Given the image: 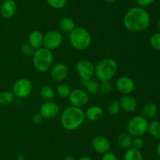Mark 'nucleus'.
<instances>
[{"mask_svg": "<svg viewBox=\"0 0 160 160\" xmlns=\"http://www.w3.org/2000/svg\"><path fill=\"white\" fill-rule=\"evenodd\" d=\"M148 132L152 137L159 139L160 138V122L157 120L152 121L148 123Z\"/></svg>", "mask_w": 160, "mask_h": 160, "instance_id": "26", "label": "nucleus"}, {"mask_svg": "<svg viewBox=\"0 0 160 160\" xmlns=\"http://www.w3.org/2000/svg\"><path fill=\"white\" fill-rule=\"evenodd\" d=\"M144 146V141L142 138V136H136V137H133L132 141V147L134 148L138 149V150H141Z\"/></svg>", "mask_w": 160, "mask_h": 160, "instance_id": "33", "label": "nucleus"}, {"mask_svg": "<svg viewBox=\"0 0 160 160\" xmlns=\"http://www.w3.org/2000/svg\"><path fill=\"white\" fill-rule=\"evenodd\" d=\"M75 28V22L71 17H63L59 21V28L62 32L70 34Z\"/></svg>", "mask_w": 160, "mask_h": 160, "instance_id": "20", "label": "nucleus"}, {"mask_svg": "<svg viewBox=\"0 0 160 160\" xmlns=\"http://www.w3.org/2000/svg\"><path fill=\"white\" fill-rule=\"evenodd\" d=\"M44 34L39 30H34L28 36V43L32 45L35 50L43 47Z\"/></svg>", "mask_w": 160, "mask_h": 160, "instance_id": "18", "label": "nucleus"}, {"mask_svg": "<svg viewBox=\"0 0 160 160\" xmlns=\"http://www.w3.org/2000/svg\"><path fill=\"white\" fill-rule=\"evenodd\" d=\"M15 100V96L12 91L4 90L0 92V105L9 106Z\"/></svg>", "mask_w": 160, "mask_h": 160, "instance_id": "24", "label": "nucleus"}, {"mask_svg": "<svg viewBox=\"0 0 160 160\" xmlns=\"http://www.w3.org/2000/svg\"><path fill=\"white\" fill-rule=\"evenodd\" d=\"M116 88L120 93L123 95L131 94L135 89V83L128 76H120L115 83Z\"/></svg>", "mask_w": 160, "mask_h": 160, "instance_id": "11", "label": "nucleus"}, {"mask_svg": "<svg viewBox=\"0 0 160 160\" xmlns=\"http://www.w3.org/2000/svg\"><path fill=\"white\" fill-rule=\"evenodd\" d=\"M62 39L61 32L56 30H50L44 34L43 47L52 51L62 45Z\"/></svg>", "mask_w": 160, "mask_h": 160, "instance_id": "9", "label": "nucleus"}, {"mask_svg": "<svg viewBox=\"0 0 160 160\" xmlns=\"http://www.w3.org/2000/svg\"><path fill=\"white\" fill-rule=\"evenodd\" d=\"M156 152H157L158 155L160 157V143L157 145V147H156Z\"/></svg>", "mask_w": 160, "mask_h": 160, "instance_id": "39", "label": "nucleus"}, {"mask_svg": "<svg viewBox=\"0 0 160 160\" xmlns=\"http://www.w3.org/2000/svg\"><path fill=\"white\" fill-rule=\"evenodd\" d=\"M158 28H159V32H160V20H159V24H158Z\"/></svg>", "mask_w": 160, "mask_h": 160, "instance_id": "42", "label": "nucleus"}, {"mask_svg": "<svg viewBox=\"0 0 160 160\" xmlns=\"http://www.w3.org/2000/svg\"><path fill=\"white\" fill-rule=\"evenodd\" d=\"M35 50V49H34L32 45H30L28 42V43H23V45H21V46H20V52H21V53L23 56H32L33 55H34Z\"/></svg>", "mask_w": 160, "mask_h": 160, "instance_id": "32", "label": "nucleus"}, {"mask_svg": "<svg viewBox=\"0 0 160 160\" xmlns=\"http://www.w3.org/2000/svg\"><path fill=\"white\" fill-rule=\"evenodd\" d=\"M120 104L122 109H123L127 112H134L137 109V100L131 94L123 95L120 99Z\"/></svg>", "mask_w": 160, "mask_h": 160, "instance_id": "16", "label": "nucleus"}, {"mask_svg": "<svg viewBox=\"0 0 160 160\" xmlns=\"http://www.w3.org/2000/svg\"><path fill=\"white\" fill-rule=\"evenodd\" d=\"M76 70L81 81L88 80L95 76V65L89 60H80L77 63Z\"/></svg>", "mask_w": 160, "mask_h": 160, "instance_id": "8", "label": "nucleus"}, {"mask_svg": "<svg viewBox=\"0 0 160 160\" xmlns=\"http://www.w3.org/2000/svg\"><path fill=\"white\" fill-rule=\"evenodd\" d=\"M123 25L130 31L141 32L149 27L151 17L144 7L134 6L125 13L123 19Z\"/></svg>", "mask_w": 160, "mask_h": 160, "instance_id": "1", "label": "nucleus"}, {"mask_svg": "<svg viewBox=\"0 0 160 160\" xmlns=\"http://www.w3.org/2000/svg\"><path fill=\"white\" fill-rule=\"evenodd\" d=\"M68 99L72 106L82 108L88 103L89 95L84 89H75L71 90Z\"/></svg>", "mask_w": 160, "mask_h": 160, "instance_id": "10", "label": "nucleus"}, {"mask_svg": "<svg viewBox=\"0 0 160 160\" xmlns=\"http://www.w3.org/2000/svg\"><path fill=\"white\" fill-rule=\"evenodd\" d=\"M46 2L52 9H61L67 6L68 0H46Z\"/></svg>", "mask_w": 160, "mask_h": 160, "instance_id": "28", "label": "nucleus"}, {"mask_svg": "<svg viewBox=\"0 0 160 160\" xmlns=\"http://www.w3.org/2000/svg\"><path fill=\"white\" fill-rule=\"evenodd\" d=\"M104 1L106 2V3H114L116 0H104Z\"/></svg>", "mask_w": 160, "mask_h": 160, "instance_id": "41", "label": "nucleus"}, {"mask_svg": "<svg viewBox=\"0 0 160 160\" xmlns=\"http://www.w3.org/2000/svg\"><path fill=\"white\" fill-rule=\"evenodd\" d=\"M85 113L82 108L69 106L61 114L60 123L62 128L68 131H73L79 128L85 120Z\"/></svg>", "mask_w": 160, "mask_h": 160, "instance_id": "2", "label": "nucleus"}, {"mask_svg": "<svg viewBox=\"0 0 160 160\" xmlns=\"http://www.w3.org/2000/svg\"><path fill=\"white\" fill-rule=\"evenodd\" d=\"M120 110H121V106H120V101L117 100H114L109 103V106H108V111L112 115H117L120 113Z\"/></svg>", "mask_w": 160, "mask_h": 160, "instance_id": "31", "label": "nucleus"}, {"mask_svg": "<svg viewBox=\"0 0 160 160\" xmlns=\"http://www.w3.org/2000/svg\"><path fill=\"white\" fill-rule=\"evenodd\" d=\"M148 121L142 115H135L127 123V131L133 137L142 136L148 132Z\"/></svg>", "mask_w": 160, "mask_h": 160, "instance_id": "6", "label": "nucleus"}, {"mask_svg": "<svg viewBox=\"0 0 160 160\" xmlns=\"http://www.w3.org/2000/svg\"><path fill=\"white\" fill-rule=\"evenodd\" d=\"M84 113H85V118L88 120L92 121V122H97L103 117L104 111L100 106L94 104L89 107L86 110V111H84Z\"/></svg>", "mask_w": 160, "mask_h": 160, "instance_id": "17", "label": "nucleus"}, {"mask_svg": "<svg viewBox=\"0 0 160 160\" xmlns=\"http://www.w3.org/2000/svg\"><path fill=\"white\" fill-rule=\"evenodd\" d=\"M69 69L63 63H57L52 65L50 69V76L52 79L57 83H61L67 78Z\"/></svg>", "mask_w": 160, "mask_h": 160, "instance_id": "13", "label": "nucleus"}, {"mask_svg": "<svg viewBox=\"0 0 160 160\" xmlns=\"http://www.w3.org/2000/svg\"><path fill=\"white\" fill-rule=\"evenodd\" d=\"M33 89V84L29 78H21L16 80L12 85V92L15 97L23 99L31 95Z\"/></svg>", "mask_w": 160, "mask_h": 160, "instance_id": "7", "label": "nucleus"}, {"mask_svg": "<svg viewBox=\"0 0 160 160\" xmlns=\"http://www.w3.org/2000/svg\"><path fill=\"white\" fill-rule=\"evenodd\" d=\"M135 1L139 6L145 8L152 4L155 0H135Z\"/></svg>", "mask_w": 160, "mask_h": 160, "instance_id": "35", "label": "nucleus"}, {"mask_svg": "<svg viewBox=\"0 0 160 160\" xmlns=\"http://www.w3.org/2000/svg\"><path fill=\"white\" fill-rule=\"evenodd\" d=\"M63 160H76L75 158H73L71 155H68V156H66L65 158H63Z\"/></svg>", "mask_w": 160, "mask_h": 160, "instance_id": "38", "label": "nucleus"}, {"mask_svg": "<svg viewBox=\"0 0 160 160\" xmlns=\"http://www.w3.org/2000/svg\"><path fill=\"white\" fill-rule=\"evenodd\" d=\"M158 108L157 106L155 103L152 102H149V103H147L146 104H145V106L143 107V109H142V114H143L144 117L146 119H151L152 118H154L156 116V115L157 114Z\"/></svg>", "mask_w": 160, "mask_h": 160, "instance_id": "22", "label": "nucleus"}, {"mask_svg": "<svg viewBox=\"0 0 160 160\" xmlns=\"http://www.w3.org/2000/svg\"><path fill=\"white\" fill-rule=\"evenodd\" d=\"M44 118L42 117V115L40 114V113H36V114H34V115H33L32 117V122H34V124H40L41 122H42V120H43Z\"/></svg>", "mask_w": 160, "mask_h": 160, "instance_id": "36", "label": "nucleus"}, {"mask_svg": "<svg viewBox=\"0 0 160 160\" xmlns=\"http://www.w3.org/2000/svg\"><path fill=\"white\" fill-rule=\"evenodd\" d=\"M70 43L75 50L83 51L88 48L92 42L90 32L83 27H76L69 34Z\"/></svg>", "mask_w": 160, "mask_h": 160, "instance_id": "5", "label": "nucleus"}, {"mask_svg": "<svg viewBox=\"0 0 160 160\" xmlns=\"http://www.w3.org/2000/svg\"><path fill=\"white\" fill-rule=\"evenodd\" d=\"M149 42L151 46L156 51H160V32L154 33L150 37Z\"/></svg>", "mask_w": 160, "mask_h": 160, "instance_id": "30", "label": "nucleus"}, {"mask_svg": "<svg viewBox=\"0 0 160 160\" xmlns=\"http://www.w3.org/2000/svg\"><path fill=\"white\" fill-rule=\"evenodd\" d=\"M81 82L82 86H84V90L88 93V95H96L99 92V83L95 78H92L88 80Z\"/></svg>", "mask_w": 160, "mask_h": 160, "instance_id": "19", "label": "nucleus"}, {"mask_svg": "<svg viewBox=\"0 0 160 160\" xmlns=\"http://www.w3.org/2000/svg\"><path fill=\"white\" fill-rule=\"evenodd\" d=\"M39 94L44 100L50 101V100H52L54 99L55 96H56V91L52 86L45 85L41 88Z\"/></svg>", "mask_w": 160, "mask_h": 160, "instance_id": "23", "label": "nucleus"}, {"mask_svg": "<svg viewBox=\"0 0 160 160\" xmlns=\"http://www.w3.org/2000/svg\"><path fill=\"white\" fill-rule=\"evenodd\" d=\"M123 160H143V155L140 150L131 147L127 149L125 152Z\"/></svg>", "mask_w": 160, "mask_h": 160, "instance_id": "25", "label": "nucleus"}, {"mask_svg": "<svg viewBox=\"0 0 160 160\" xmlns=\"http://www.w3.org/2000/svg\"><path fill=\"white\" fill-rule=\"evenodd\" d=\"M92 146L95 152L103 155V154L109 152L111 148V143L106 136L98 135V136H95L92 139Z\"/></svg>", "mask_w": 160, "mask_h": 160, "instance_id": "14", "label": "nucleus"}, {"mask_svg": "<svg viewBox=\"0 0 160 160\" xmlns=\"http://www.w3.org/2000/svg\"><path fill=\"white\" fill-rule=\"evenodd\" d=\"M101 160H118L117 155L114 153L110 152H108L106 153L103 154L102 156Z\"/></svg>", "mask_w": 160, "mask_h": 160, "instance_id": "34", "label": "nucleus"}, {"mask_svg": "<svg viewBox=\"0 0 160 160\" xmlns=\"http://www.w3.org/2000/svg\"><path fill=\"white\" fill-rule=\"evenodd\" d=\"M78 160H92V158L89 156H82Z\"/></svg>", "mask_w": 160, "mask_h": 160, "instance_id": "37", "label": "nucleus"}, {"mask_svg": "<svg viewBox=\"0 0 160 160\" xmlns=\"http://www.w3.org/2000/svg\"><path fill=\"white\" fill-rule=\"evenodd\" d=\"M59 112V107L57 103L50 100L42 104L39 108V113L44 119H52L56 117Z\"/></svg>", "mask_w": 160, "mask_h": 160, "instance_id": "12", "label": "nucleus"}, {"mask_svg": "<svg viewBox=\"0 0 160 160\" xmlns=\"http://www.w3.org/2000/svg\"><path fill=\"white\" fill-rule=\"evenodd\" d=\"M133 136L128 133H121L117 136V144L123 149L131 148L132 147Z\"/></svg>", "mask_w": 160, "mask_h": 160, "instance_id": "21", "label": "nucleus"}, {"mask_svg": "<svg viewBox=\"0 0 160 160\" xmlns=\"http://www.w3.org/2000/svg\"><path fill=\"white\" fill-rule=\"evenodd\" d=\"M112 91V85L110 81L101 82L99 83V92L104 95H109Z\"/></svg>", "mask_w": 160, "mask_h": 160, "instance_id": "29", "label": "nucleus"}, {"mask_svg": "<svg viewBox=\"0 0 160 160\" xmlns=\"http://www.w3.org/2000/svg\"><path fill=\"white\" fill-rule=\"evenodd\" d=\"M54 56L52 52L45 47L37 49L32 56L33 66L39 72H46L53 65Z\"/></svg>", "mask_w": 160, "mask_h": 160, "instance_id": "4", "label": "nucleus"}, {"mask_svg": "<svg viewBox=\"0 0 160 160\" xmlns=\"http://www.w3.org/2000/svg\"><path fill=\"white\" fill-rule=\"evenodd\" d=\"M17 160H24V157H23V155H20L18 156V158Z\"/></svg>", "mask_w": 160, "mask_h": 160, "instance_id": "40", "label": "nucleus"}, {"mask_svg": "<svg viewBox=\"0 0 160 160\" xmlns=\"http://www.w3.org/2000/svg\"><path fill=\"white\" fill-rule=\"evenodd\" d=\"M118 64L112 58H105L95 66V76L98 82L110 81L116 75Z\"/></svg>", "mask_w": 160, "mask_h": 160, "instance_id": "3", "label": "nucleus"}, {"mask_svg": "<svg viewBox=\"0 0 160 160\" xmlns=\"http://www.w3.org/2000/svg\"><path fill=\"white\" fill-rule=\"evenodd\" d=\"M17 10V5L14 0H4L0 6V14L4 19L12 18Z\"/></svg>", "mask_w": 160, "mask_h": 160, "instance_id": "15", "label": "nucleus"}, {"mask_svg": "<svg viewBox=\"0 0 160 160\" xmlns=\"http://www.w3.org/2000/svg\"><path fill=\"white\" fill-rule=\"evenodd\" d=\"M70 92H71V89H70V86H68L67 84H64V83L59 84L56 89V94L63 99L68 98Z\"/></svg>", "mask_w": 160, "mask_h": 160, "instance_id": "27", "label": "nucleus"}]
</instances>
